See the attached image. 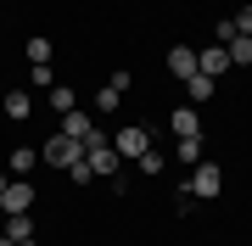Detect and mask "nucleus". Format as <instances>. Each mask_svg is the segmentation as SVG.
I'll return each mask as SVG.
<instances>
[{"label": "nucleus", "instance_id": "obj_20", "mask_svg": "<svg viewBox=\"0 0 252 246\" xmlns=\"http://www.w3.org/2000/svg\"><path fill=\"white\" fill-rule=\"evenodd\" d=\"M67 179H73V185H90V179H95V173H90V163H84V157H79V163H73V168H67Z\"/></svg>", "mask_w": 252, "mask_h": 246}, {"label": "nucleus", "instance_id": "obj_5", "mask_svg": "<svg viewBox=\"0 0 252 246\" xmlns=\"http://www.w3.org/2000/svg\"><path fill=\"white\" fill-rule=\"evenodd\" d=\"M28 207H34V185H28V179H11L6 196H0V213H28Z\"/></svg>", "mask_w": 252, "mask_h": 246}, {"label": "nucleus", "instance_id": "obj_15", "mask_svg": "<svg viewBox=\"0 0 252 246\" xmlns=\"http://www.w3.org/2000/svg\"><path fill=\"white\" fill-rule=\"evenodd\" d=\"M213 90H219V84L207 79V73H190V79H185V95H190V101H207Z\"/></svg>", "mask_w": 252, "mask_h": 246}, {"label": "nucleus", "instance_id": "obj_13", "mask_svg": "<svg viewBox=\"0 0 252 246\" xmlns=\"http://www.w3.org/2000/svg\"><path fill=\"white\" fill-rule=\"evenodd\" d=\"M45 95H51V112H62V118H67L73 107H79V95H73V84H51Z\"/></svg>", "mask_w": 252, "mask_h": 246}, {"label": "nucleus", "instance_id": "obj_7", "mask_svg": "<svg viewBox=\"0 0 252 246\" xmlns=\"http://www.w3.org/2000/svg\"><path fill=\"white\" fill-rule=\"evenodd\" d=\"M34 168H39V151L34 146H17V151L6 157V173H11V179H28Z\"/></svg>", "mask_w": 252, "mask_h": 246}, {"label": "nucleus", "instance_id": "obj_6", "mask_svg": "<svg viewBox=\"0 0 252 246\" xmlns=\"http://www.w3.org/2000/svg\"><path fill=\"white\" fill-rule=\"evenodd\" d=\"M224 67H230V56H224V45H219V39H213V45H207V51H196V73L219 79V73H224Z\"/></svg>", "mask_w": 252, "mask_h": 246}, {"label": "nucleus", "instance_id": "obj_8", "mask_svg": "<svg viewBox=\"0 0 252 246\" xmlns=\"http://www.w3.org/2000/svg\"><path fill=\"white\" fill-rule=\"evenodd\" d=\"M28 112H34V90H6V118L28 123Z\"/></svg>", "mask_w": 252, "mask_h": 246}, {"label": "nucleus", "instance_id": "obj_19", "mask_svg": "<svg viewBox=\"0 0 252 246\" xmlns=\"http://www.w3.org/2000/svg\"><path fill=\"white\" fill-rule=\"evenodd\" d=\"M28 90H51V67H28Z\"/></svg>", "mask_w": 252, "mask_h": 246}, {"label": "nucleus", "instance_id": "obj_18", "mask_svg": "<svg viewBox=\"0 0 252 246\" xmlns=\"http://www.w3.org/2000/svg\"><path fill=\"white\" fill-rule=\"evenodd\" d=\"M135 168H140V173H162V151H140Z\"/></svg>", "mask_w": 252, "mask_h": 246}, {"label": "nucleus", "instance_id": "obj_3", "mask_svg": "<svg viewBox=\"0 0 252 246\" xmlns=\"http://www.w3.org/2000/svg\"><path fill=\"white\" fill-rule=\"evenodd\" d=\"M190 196H224V173H219L213 163H196V173H190Z\"/></svg>", "mask_w": 252, "mask_h": 246}, {"label": "nucleus", "instance_id": "obj_2", "mask_svg": "<svg viewBox=\"0 0 252 246\" xmlns=\"http://www.w3.org/2000/svg\"><path fill=\"white\" fill-rule=\"evenodd\" d=\"M79 157H84L79 140H67V135H51V140H45V163H51V168H73Z\"/></svg>", "mask_w": 252, "mask_h": 246}, {"label": "nucleus", "instance_id": "obj_4", "mask_svg": "<svg viewBox=\"0 0 252 246\" xmlns=\"http://www.w3.org/2000/svg\"><path fill=\"white\" fill-rule=\"evenodd\" d=\"M84 163H90V173H95V179H112V173L124 168V157H118L112 146H90V151H84Z\"/></svg>", "mask_w": 252, "mask_h": 246}, {"label": "nucleus", "instance_id": "obj_22", "mask_svg": "<svg viewBox=\"0 0 252 246\" xmlns=\"http://www.w3.org/2000/svg\"><path fill=\"white\" fill-rule=\"evenodd\" d=\"M6 185H11V173H6V168H0V196H6Z\"/></svg>", "mask_w": 252, "mask_h": 246}, {"label": "nucleus", "instance_id": "obj_10", "mask_svg": "<svg viewBox=\"0 0 252 246\" xmlns=\"http://www.w3.org/2000/svg\"><path fill=\"white\" fill-rule=\"evenodd\" d=\"M174 140H185V135H202V118H196V107H174Z\"/></svg>", "mask_w": 252, "mask_h": 246}, {"label": "nucleus", "instance_id": "obj_14", "mask_svg": "<svg viewBox=\"0 0 252 246\" xmlns=\"http://www.w3.org/2000/svg\"><path fill=\"white\" fill-rule=\"evenodd\" d=\"M23 51H28V67H51V39H45V34H34Z\"/></svg>", "mask_w": 252, "mask_h": 246}, {"label": "nucleus", "instance_id": "obj_9", "mask_svg": "<svg viewBox=\"0 0 252 246\" xmlns=\"http://www.w3.org/2000/svg\"><path fill=\"white\" fill-rule=\"evenodd\" d=\"M6 235L17 241V246H39V241H34V219H28V213H6Z\"/></svg>", "mask_w": 252, "mask_h": 246}, {"label": "nucleus", "instance_id": "obj_23", "mask_svg": "<svg viewBox=\"0 0 252 246\" xmlns=\"http://www.w3.org/2000/svg\"><path fill=\"white\" fill-rule=\"evenodd\" d=\"M0 246H17V241H11V235H0Z\"/></svg>", "mask_w": 252, "mask_h": 246}, {"label": "nucleus", "instance_id": "obj_12", "mask_svg": "<svg viewBox=\"0 0 252 246\" xmlns=\"http://www.w3.org/2000/svg\"><path fill=\"white\" fill-rule=\"evenodd\" d=\"M168 73L190 79V73H196V51H190V45H174V51H168Z\"/></svg>", "mask_w": 252, "mask_h": 246}, {"label": "nucleus", "instance_id": "obj_16", "mask_svg": "<svg viewBox=\"0 0 252 246\" xmlns=\"http://www.w3.org/2000/svg\"><path fill=\"white\" fill-rule=\"evenodd\" d=\"M180 163H185V168L202 163V135H185V140H180Z\"/></svg>", "mask_w": 252, "mask_h": 246}, {"label": "nucleus", "instance_id": "obj_21", "mask_svg": "<svg viewBox=\"0 0 252 246\" xmlns=\"http://www.w3.org/2000/svg\"><path fill=\"white\" fill-rule=\"evenodd\" d=\"M230 23H235V34H252V6H241V11H235Z\"/></svg>", "mask_w": 252, "mask_h": 246}, {"label": "nucleus", "instance_id": "obj_11", "mask_svg": "<svg viewBox=\"0 0 252 246\" xmlns=\"http://www.w3.org/2000/svg\"><path fill=\"white\" fill-rule=\"evenodd\" d=\"M224 56H230V67H252V34L224 39Z\"/></svg>", "mask_w": 252, "mask_h": 246}, {"label": "nucleus", "instance_id": "obj_17", "mask_svg": "<svg viewBox=\"0 0 252 246\" xmlns=\"http://www.w3.org/2000/svg\"><path fill=\"white\" fill-rule=\"evenodd\" d=\"M118 101H124V95H118L112 84H101V90H95V112H118Z\"/></svg>", "mask_w": 252, "mask_h": 246}, {"label": "nucleus", "instance_id": "obj_1", "mask_svg": "<svg viewBox=\"0 0 252 246\" xmlns=\"http://www.w3.org/2000/svg\"><path fill=\"white\" fill-rule=\"evenodd\" d=\"M112 151L124 157V163H135L140 151H152V135H146V123H124V129L112 135Z\"/></svg>", "mask_w": 252, "mask_h": 246}]
</instances>
